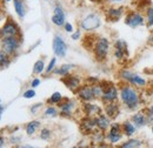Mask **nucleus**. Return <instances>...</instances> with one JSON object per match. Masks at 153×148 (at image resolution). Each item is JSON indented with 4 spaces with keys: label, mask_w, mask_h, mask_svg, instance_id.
Instances as JSON below:
<instances>
[{
    "label": "nucleus",
    "mask_w": 153,
    "mask_h": 148,
    "mask_svg": "<svg viewBox=\"0 0 153 148\" xmlns=\"http://www.w3.org/2000/svg\"><path fill=\"white\" fill-rule=\"evenodd\" d=\"M125 24L132 28H137L145 24V18L140 12H130L125 18Z\"/></svg>",
    "instance_id": "nucleus-6"
},
{
    "label": "nucleus",
    "mask_w": 153,
    "mask_h": 148,
    "mask_svg": "<svg viewBox=\"0 0 153 148\" xmlns=\"http://www.w3.org/2000/svg\"><path fill=\"white\" fill-rule=\"evenodd\" d=\"M0 105H1V100H0Z\"/></svg>",
    "instance_id": "nucleus-46"
},
{
    "label": "nucleus",
    "mask_w": 153,
    "mask_h": 148,
    "mask_svg": "<svg viewBox=\"0 0 153 148\" xmlns=\"http://www.w3.org/2000/svg\"><path fill=\"white\" fill-rule=\"evenodd\" d=\"M45 114L47 116H56L57 115V110L54 107H48L46 111H45Z\"/></svg>",
    "instance_id": "nucleus-31"
},
{
    "label": "nucleus",
    "mask_w": 153,
    "mask_h": 148,
    "mask_svg": "<svg viewBox=\"0 0 153 148\" xmlns=\"http://www.w3.org/2000/svg\"><path fill=\"white\" fill-rule=\"evenodd\" d=\"M62 81L72 91L79 88V85H80V79L78 76H76V75H66V78H64Z\"/></svg>",
    "instance_id": "nucleus-14"
},
{
    "label": "nucleus",
    "mask_w": 153,
    "mask_h": 148,
    "mask_svg": "<svg viewBox=\"0 0 153 148\" xmlns=\"http://www.w3.org/2000/svg\"><path fill=\"white\" fill-rule=\"evenodd\" d=\"M96 126H97L96 119H91V118H87V119L82 120V124H81L82 130H86V132H91Z\"/></svg>",
    "instance_id": "nucleus-20"
},
{
    "label": "nucleus",
    "mask_w": 153,
    "mask_h": 148,
    "mask_svg": "<svg viewBox=\"0 0 153 148\" xmlns=\"http://www.w3.org/2000/svg\"><path fill=\"white\" fill-rule=\"evenodd\" d=\"M2 111H4V107L0 105V114H1V112H2Z\"/></svg>",
    "instance_id": "nucleus-42"
},
{
    "label": "nucleus",
    "mask_w": 153,
    "mask_h": 148,
    "mask_svg": "<svg viewBox=\"0 0 153 148\" xmlns=\"http://www.w3.org/2000/svg\"><path fill=\"white\" fill-rule=\"evenodd\" d=\"M120 98H121V101L124 102V105L130 110H134L139 106L140 96H139L138 92L134 88H132L131 86H123L121 87Z\"/></svg>",
    "instance_id": "nucleus-1"
},
{
    "label": "nucleus",
    "mask_w": 153,
    "mask_h": 148,
    "mask_svg": "<svg viewBox=\"0 0 153 148\" xmlns=\"http://www.w3.org/2000/svg\"><path fill=\"white\" fill-rule=\"evenodd\" d=\"M120 78L126 80L127 82L134 85V86H137V87H145L146 86V80L144 78H141L140 75L133 73V72H131L128 70L121 71L120 72Z\"/></svg>",
    "instance_id": "nucleus-3"
},
{
    "label": "nucleus",
    "mask_w": 153,
    "mask_h": 148,
    "mask_svg": "<svg viewBox=\"0 0 153 148\" xmlns=\"http://www.w3.org/2000/svg\"><path fill=\"white\" fill-rule=\"evenodd\" d=\"M40 136H41V139H45V140H47V139L51 136V132L47 130V128H44V130H41V134H40Z\"/></svg>",
    "instance_id": "nucleus-32"
},
{
    "label": "nucleus",
    "mask_w": 153,
    "mask_h": 148,
    "mask_svg": "<svg viewBox=\"0 0 153 148\" xmlns=\"http://www.w3.org/2000/svg\"><path fill=\"white\" fill-rule=\"evenodd\" d=\"M39 126H40V122L39 121H31L30 124H27V126H26V132H27V134L28 135H32L37 128H38Z\"/></svg>",
    "instance_id": "nucleus-24"
},
{
    "label": "nucleus",
    "mask_w": 153,
    "mask_h": 148,
    "mask_svg": "<svg viewBox=\"0 0 153 148\" xmlns=\"http://www.w3.org/2000/svg\"><path fill=\"white\" fill-rule=\"evenodd\" d=\"M146 18H147V25L153 26V7L149 6L146 8Z\"/></svg>",
    "instance_id": "nucleus-29"
},
{
    "label": "nucleus",
    "mask_w": 153,
    "mask_h": 148,
    "mask_svg": "<svg viewBox=\"0 0 153 148\" xmlns=\"http://www.w3.org/2000/svg\"><path fill=\"white\" fill-rule=\"evenodd\" d=\"M123 130H124V133L126 134V135H128V136H131V135H133L134 132H135V126H134L133 124H131V122H125L124 124V126H123Z\"/></svg>",
    "instance_id": "nucleus-23"
},
{
    "label": "nucleus",
    "mask_w": 153,
    "mask_h": 148,
    "mask_svg": "<svg viewBox=\"0 0 153 148\" xmlns=\"http://www.w3.org/2000/svg\"><path fill=\"white\" fill-rule=\"evenodd\" d=\"M34 95H36V92H34L33 90L26 91V92L24 93V98H25V99H31V98H33Z\"/></svg>",
    "instance_id": "nucleus-34"
},
{
    "label": "nucleus",
    "mask_w": 153,
    "mask_h": 148,
    "mask_svg": "<svg viewBox=\"0 0 153 148\" xmlns=\"http://www.w3.org/2000/svg\"><path fill=\"white\" fill-rule=\"evenodd\" d=\"M18 33H19V27L17 26V24L12 20H8L0 30V38L6 39V38L17 37Z\"/></svg>",
    "instance_id": "nucleus-4"
},
{
    "label": "nucleus",
    "mask_w": 153,
    "mask_h": 148,
    "mask_svg": "<svg viewBox=\"0 0 153 148\" xmlns=\"http://www.w3.org/2000/svg\"><path fill=\"white\" fill-rule=\"evenodd\" d=\"M84 108H85L86 114H88V115H91V114H97V113H100V112H101V110H100L97 105H92V104H86Z\"/></svg>",
    "instance_id": "nucleus-22"
},
{
    "label": "nucleus",
    "mask_w": 153,
    "mask_h": 148,
    "mask_svg": "<svg viewBox=\"0 0 153 148\" xmlns=\"http://www.w3.org/2000/svg\"><path fill=\"white\" fill-rule=\"evenodd\" d=\"M96 121H97V126L102 130H105L108 126H110V119H108L107 116L102 115V114H100V115L97 118Z\"/></svg>",
    "instance_id": "nucleus-17"
},
{
    "label": "nucleus",
    "mask_w": 153,
    "mask_h": 148,
    "mask_svg": "<svg viewBox=\"0 0 153 148\" xmlns=\"http://www.w3.org/2000/svg\"><path fill=\"white\" fill-rule=\"evenodd\" d=\"M2 144H4V140H2V138H1V136H0V147H1V146H2Z\"/></svg>",
    "instance_id": "nucleus-40"
},
{
    "label": "nucleus",
    "mask_w": 153,
    "mask_h": 148,
    "mask_svg": "<svg viewBox=\"0 0 153 148\" xmlns=\"http://www.w3.org/2000/svg\"><path fill=\"white\" fill-rule=\"evenodd\" d=\"M65 31L68 32V33H72V32H73V26H72L70 22H66V24H65Z\"/></svg>",
    "instance_id": "nucleus-36"
},
{
    "label": "nucleus",
    "mask_w": 153,
    "mask_h": 148,
    "mask_svg": "<svg viewBox=\"0 0 153 148\" xmlns=\"http://www.w3.org/2000/svg\"><path fill=\"white\" fill-rule=\"evenodd\" d=\"M39 84H40V80H39V79H34V80L32 81V87H38Z\"/></svg>",
    "instance_id": "nucleus-38"
},
{
    "label": "nucleus",
    "mask_w": 153,
    "mask_h": 148,
    "mask_svg": "<svg viewBox=\"0 0 153 148\" xmlns=\"http://www.w3.org/2000/svg\"><path fill=\"white\" fill-rule=\"evenodd\" d=\"M114 56L117 59H123L124 56H128L127 44H126L124 40H117V42H115Z\"/></svg>",
    "instance_id": "nucleus-9"
},
{
    "label": "nucleus",
    "mask_w": 153,
    "mask_h": 148,
    "mask_svg": "<svg viewBox=\"0 0 153 148\" xmlns=\"http://www.w3.org/2000/svg\"><path fill=\"white\" fill-rule=\"evenodd\" d=\"M92 2H102L104 0H91Z\"/></svg>",
    "instance_id": "nucleus-39"
},
{
    "label": "nucleus",
    "mask_w": 153,
    "mask_h": 148,
    "mask_svg": "<svg viewBox=\"0 0 153 148\" xmlns=\"http://www.w3.org/2000/svg\"><path fill=\"white\" fill-rule=\"evenodd\" d=\"M19 148H33V147H31V146H20Z\"/></svg>",
    "instance_id": "nucleus-41"
},
{
    "label": "nucleus",
    "mask_w": 153,
    "mask_h": 148,
    "mask_svg": "<svg viewBox=\"0 0 153 148\" xmlns=\"http://www.w3.org/2000/svg\"><path fill=\"white\" fill-rule=\"evenodd\" d=\"M1 46H2V51L5 53L12 54L19 47V40L17 39V37H11V38H6V39H2Z\"/></svg>",
    "instance_id": "nucleus-7"
},
{
    "label": "nucleus",
    "mask_w": 153,
    "mask_h": 148,
    "mask_svg": "<svg viewBox=\"0 0 153 148\" xmlns=\"http://www.w3.org/2000/svg\"><path fill=\"white\" fill-rule=\"evenodd\" d=\"M5 1H6V2H8V1H11V0H5Z\"/></svg>",
    "instance_id": "nucleus-44"
},
{
    "label": "nucleus",
    "mask_w": 153,
    "mask_h": 148,
    "mask_svg": "<svg viewBox=\"0 0 153 148\" xmlns=\"http://www.w3.org/2000/svg\"><path fill=\"white\" fill-rule=\"evenodd\" d=\"M79 96L80 99L85 100V101H90L92 99H94V92H93V87L92 86H82L80 90H79Z\"/></svg>",
    "instance_id": "nucleus-13"
},
{
    "label": "nucleus",
    "mask_w": 153,
    "mask_h": 148,
    "mask_svg": "<svg viewBox=\"0 0 153 148\" xmlns=\"http://www.w3.org/2000/svg\"><path fill=\"white\" fill-rule=\"evenodd\" d=\"M53 52L56 53V56H60V58H64L66 56L67 46H66L65 41L62 40V38L59 36H56L53 39Z\"/></svg>",
    "instance_id": "nucleus-8"
},
{
    "label": "nucleus",
    "mask_w": 153,
    "mask_h": 148,
    "mask_svg": "<svg viewBox=\"0 0 153 148\" xmlns=\"http://www.w3.org/2000/svg\"><path fill=\"white\" fill-rule=\"evenodd\" d=\"M120 126L119 125H112L111 130H110V134H108V139L111 142H118L120 139H121V134H120Z\"/></svg>",
    "instance_id": "nucleus-16"
},
{
    "label": "nucleus",
    "mask_w": 153,
    "mask_h": 148,
    "mask_svg": "<svg viewBox=\"0 0 153 148\" xmlns=\"http://www.w3.org/2000/svg\"><path fill=\"white\" fill-rule=\"evenodd\" d=\"M110 50V42L106 38H99L94 45V54L98 60L102 61L106 59Z\"/></svg>",
    "instance_id": "nucleus-2"
},
{
    "label": "nucleus",
    "mask_w": 153,
    "mask_h": 148,
    "mask_svg": "<svg viewBox=\"0 0 153 148\" xmlns=\"http://www.w3.org/2000/svg\"><path fill=\"white\" fill-rule=\"evenodd\" d=\"M52 22L57 26H62L65 25V13H64V10L60 7V6H56L54 7V13L52 16Z\"/></svg>",
    "instance_id": "nucleus-11"
},
{
    "label": "nucleus",
    "mask_w": 153,
    "mask_h": 148,
    "mask_svg": "<svg viewBox=\"0 0 153 148\" xmlns=\"http://www.w3.org/2000/svg\"><path fill=\"white\" fill-rule=\"evenodd\" d=\"M124 14V7H112L108 8L106 12V18L108 19V21H118L121 18V16Z\"/></svg>",
    "instance_id": "nucleus-12"
},
{
    "label": "nucleus",
    "mask_w": 153,
    "mask_h": 148,
    "mask_svg": "<svg viewBox=\"0 0 153 148\" xmlns=\"http://www.w3.org/2000/svg\"><path fill=\"white\" fill-rule=\"evenodd\" d=\"M14 2V10H16V13L18 14L19 18H24L25 17V5H24V1L22 0H13Z\"/></svg>",
    "instance_id": "nucleus-18"
},
{
    "label": "nucleus",
    "mask_w": 153,
    "mask_h": 148,
    "mask_svg": "<svg viewBox=\"0 0 153 148\" xmlns=\"http://www.w3.org/2000/svg\"><path fill=\"white\" fill-rule=\"evenodd\" d=\"M79 37H80V31H76V33L72 34V39H73V40H78Z\"/></svg>",
    "instance_id": "nucleus-37"
},
{
    "label": "nucleus",
    "mask_w": 153,
    "mask_h": 148,
    "mask_svg": "<svg viewBox=\"0 0 153 148\" xmlns=\"http://www.w3.org/2000/svg\"><path fill=\"white\" fill-rule=\"evenodd\" d=\"M8 64H10V59L7 56V53L0 51V67H7Z\"/></svg>",
    "instance_id": "nucleus-27"
},
{
    "label": "nucleus",
    "mask_w": 153,
    "mask_h": 148,
    "mask_svg": "<svg viewBox=\"0 0 153 148\" xmlns=\"http://www.w3.org/2000/svg\"><path fill=\"white\" fill-rule=\"evenodd\" d=\"M44 67H45V64L42 60H38L36 64H34V67H33V73L34 74H40L44 71Z\"/></svg>",
    "instance_id": "nucleus-28"
},
{
    "label": "nucleus",
    "mask_w": 153,
    "mask_h": 148,
    "mask_svg": "<svg viewBox=\"0 0 153 148\" xmlns=\"http://www.w3.org/2000/svg\"><path fill=\"white\" fill-rule=\"evenodd\" d=\"M100 25H101V20L100 17L97 14H88L81 21V27L85 31H94Z\"/></svg>",
    "instance_id": "nucleus-5"
},
{
    "label": "nucleus",
    "mask_w": 153,
    "mask_h": 148,
    "mask_svg": "<svg viewBox=\"0 0 153 148\" xmlns=\"http://www.w3.org/2000/svg\"><path fill=\"white\" fill-rule=\"evenodd\" d=\"M56 62H57V59H56V58H53V59L51 60V62H50L48 67L46 68V72H47V73H50V72H52V71H53V68H54V65H56Z\"/></svg>",
    "instance_id": "nucleus-33"
},
{
    "label": "nucleus",
    "mask_w": 153,
    "mask_h": 148,
    "mask_svg": "<svg viewBox=\"0 0 153 148\" xmlns=\"http://www.w3.org/2000/svg\"><path fill=\"white\" fill-rule=\"evenodd\" d=\"M152 133H153V126H152Z\"/></svg>",
    "instance_id": "nucleus-45"
},
{
    "label": "nucleus",
    "mask_w": 153,
    "mask_h": 148,
    "mask_svg": "<svg viewBox=\"0 0 153 148\" xmlns=\"http://www.w3.org/2000/svg\"><path fill=\"white\" fill-rule=\"evenodd\" d=\"M147 119L153 121V105L152 106H150L149 110H147Z\"/></svg>",
    "instance_id": "nucleus-35"
},
{
    "label": "nucleus",
    "mask_w": 153,
    "mask_h": 148,
    "mask_svg": "<svg viewBox=\"0 0 153 148\" xmlns=\"http://www.w3.org/2000/svg\"><path fill=\"white\" fill-rule=\"evenodd\" d=\"M106 114L108 118H115L119 114L118 105H115L113 102H108V105H106Z\"/></svg>",
    "instance_id": "nucleus-19"
},
{
    "label": "nucleus",
    "mask_w": 153,
    "mask_h": 148,
    "mask_svg": "<svg viewBox=\"0 0 153 148\" xmlns=\"http://www.w3.org/2000/svg\"><path fill=\"white\" fill-rule=\"evenodd\" d=\"M73 107H74V104L73 102H66V104H62L61 105V114H64V115H68L72 110H73Z\"/></svg>",
    "instance_id": "nucleus-25"
},
{
    "label": "nucleus",
    "mask_w": 153,
    "mask_h": 148,
    "mask_svg": "<svg viewBox=\"0 0 153 148\" xmlns=\"http://www.w3.org/2000/svg\"><path fill=\"white\" fill-rule=\"evenodd\" d=\"M141 146V141L138 140V139H132V140H128L126 142H124L120 148H139Z\"/></svg>",
    "instance_id": "nucleus-21"
},
{
    "label": "nucleus",
    "mask_w": 153,
    "mask_h": 148,
    "mask_svg": "<svg viewBox=\"0 0 153 148\" xmlns=\"http://www.w3.org/2000/svg\"><path fill=\"white\" fill-rule=\"evenodd\" d=\"M102 90H104V95H102V99L107 102H113L114 100H117L118 98V91L113 85H108L107 87H104L102 86Z\"/></svg>",
    "instance_id": "nucleus-10"
},
{
    "label": "nucleus",
    "mask_w": 153,
    "mask_h": 148,
    "mask_svg": "<svg viewBox=\"0 0 153 148\" xmlns=\"http://www.w3.org/2000/svg\"><path fill=\"white\" fill-rule=\"evenodd\" d=\"M132 122L134 124V126L138 127V128L144 127L147 124V116L144 113H141V112L135 113L133 116H132Z\"/></svg>",
    "instance_id": "nucleus-15"
},
{
    "label": "nucleus",
    "mask_w": 153,
    "mask_h": 148,
    "mask_svg": "<svg viewBox=\"0 0 153 148\" xmlns=\"http://www.w3.org/2000/svg\"><path fill=\"white\" fill-rule=\"evenodd\" d=\"M72 67H73L72 65H62L60 68H58V70L54 71V73L59 74V75H67V73L70 72V70H71Z\"/></svg>",
    "instance_id": "nucleus-26"
},
{
    "label": "nucleus",
    "mask_w": 153,
    "mask_h": 148,
    "mask_svg": "<svg viewBox=\"0 0 153 148\" xmlns=\"http://www.w3.org/2000/svg\"><path fill=\"white\" fill-rule=\"evenodd\" d=\"M61 94L59 92H56L52 94V96H51V99H50V102H52V104H58V102H60L61 101Z\"/></svg>",
    "instance_id": "nucleus-30"
},
{
    "label": "nucleus",
    "mask_w": 153,
    "mask_h": 148,
    "mask_svg": "<svg viewBox=\"0 0 153 148\" xmlns=\"http://www.w3.org/2000/svg\"><path fill=\"white\" fill-rule=\"evenodd\" d=\"M112 1H113V2H121L123 0H112Z\"/></svg>",
    "instance_id": "nucleus-43"
}]
</instances>
